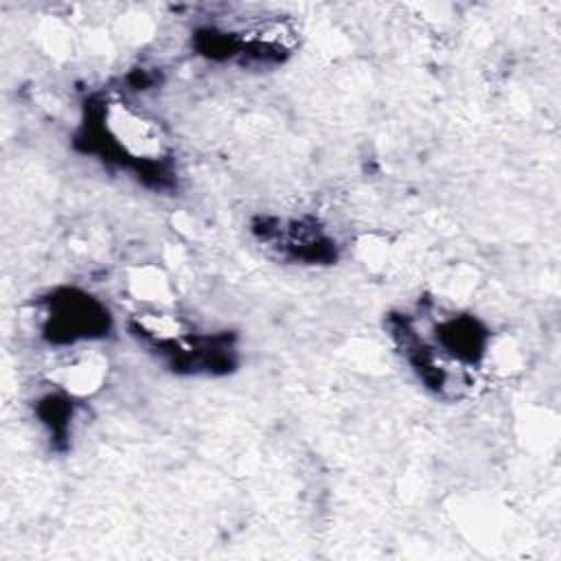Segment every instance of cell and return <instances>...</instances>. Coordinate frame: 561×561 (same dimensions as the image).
Masks as SVG:
<instances>
[{"label": "cell", "mask_w": 561, "mask_h": 561, "mask_svg": "<svg viewBox=\"0 0 561 561\" xmlns=\"http://www.w3.org/2000/svg\"><path fill=\"white\" fill-rule=\"evenodd\" d=\"M85 145L88 151L116 160L140 178H153L156 184H162L167 178L171 145L164 127L121 99L101 101L96 107H90Z\"/></svg>", "instance_id": "cell-1"}, {"label": "cell", "mask_w": 561, "mask_h": 561, "mask_svg": "<svg viewBox=\"0 0 561 561\" xmlns=\"http://www.w3.org/2000/svg\"><path fill=\"white\" fill-rule=\"evenodd\" d=\"M37 329L50 344H90L110 333L112 316L101 300L81 289H57L39 302Z\"/></svg>", "instance_id": "cell-2"}, {"label": "cell", "mask_w": 561, "mask_h": 561, "mask_svg": "<svg viewBox=\"0 0 561 561\" xmlns=\"http://www.w3.org/2000/svg\"><path fill=\"white\" fill-rule=\"evenodd\" d=\"M107 377V357L99 351H79L53 368L50 381L72 399L94 394Z\"/></svg>", "instance_id": "cell-3"}, {"label": "cell", "mask_w": 561, "mask_h": 561, "mask_svg": "<svg viewBox=\"0 0 561 561\" xmlns=\"http://www.w3.org/2000/svg\"><path fill=\"white\" fill-rule=\"evenodd\" d=\"M129 285H131V291L138 300H147V302H162L169 298L171 294V287H169V280L153 267H145V270H138L131 278H129Z\"/></svg>", "instance_id": "cell-4"}]
</instances>
